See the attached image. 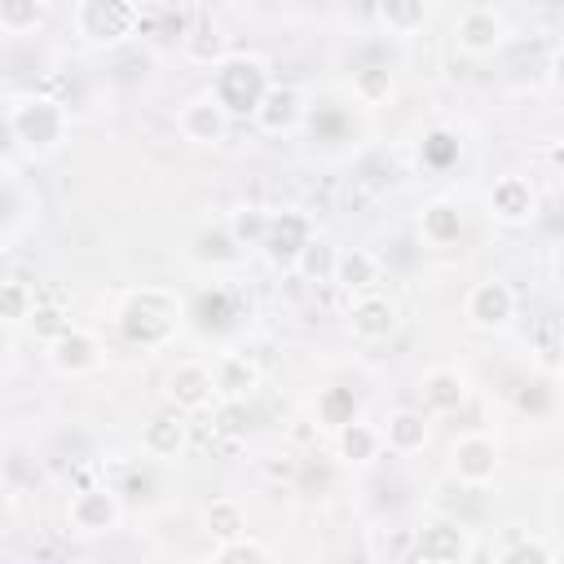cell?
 I'll list each match as a JSON object with an SVG mask.
<instances>
[{
    "label": "cell",
    "mask_w": 564,
    "mask_h": 564,
    "mask_svg": "<svg viewBox=\"0 0 564 564\" xmlns=\"http://www.w3.org/2000/svg\"><path fill=\"white\" fill-rule=\"evenodd\" d=\"M458 229H463V216H458V207L445 203V198L427 203L423 216H419V234H423L427 247H449V242L458 238Z\"/></svg>",
    "instance_id": "obj_16"
},
{
    "label": "cell",
    "mask_w": 564,
    "mask_h": 564,
    "mask_svg": "<svg viewBox=\"0 0 564 564\" xmlns=\"http://www.w3.org/2000/svg\"><path fill=\"white\" fill-rule=\"evenodd\" d=\"M379 441H388V449H397V454L423 449V445H427V414H423V410H397V414L383 423Z\"/></svg>",
    "instance_id": "obj_15"
},
{
    "label": "cell",
    "mask_w": 564,
    "mask_h": 564,
    "mask_svg": "<svg viewBox=\"0 0 564 564\" xmlns=\"http://www.w3.org/2000/svg\"><path fill=\"white\" fill-rule=\"evenodd\" d=\"M194 256H198V260H212V264H229V260L242 256V247H238V238L229 234V225H216V229H203V234L194 238Z\"/></svg>",
    "instance_id": "obj_26"
},
{
    "label": "cell",
    "mask_w": 564,
    "mask_h": 564,
    "mask_svg": "<svg viewBox=\"0 0 564 564\" xmlns=\"http://www.w3.org/2000/svg\"><path fill=\"white\" fill-rule=\"evenodd\" d=\"M335 256H339V251H335L326 238H308L291 269H300L308 282H330V278H335Z\"/></svg>",
    "instance_id": "obj_23"
},
{
    "label": "cell",
    "mask_w": 564,
    "mask_h": 564,
    "mask_svg": "<svg viewBox=\"0 0 564 564\" xmlns=\"http://www.w3.org/2000/svg\"><path fill=\"white\" fill-rule=\"evenodd\" d=\"M189 317H194L198 330H225V326H234V317H238V300H234L229 286L198 291V300L189 304Z\"/></svg>",
    "instance_id": "obj_13"
},
{
    "label": "cell",
    "mask_w": 564,
    "mask_h": 564,
    "mask_svg": "<svg viewBox=\"0 0 564 564\" xmlns=\"http://www.w3.org/2000/svg\"><path fill=\"white\" fill-rule=\"evenodd\" d=\"M256 383H260V370H256V361H247L242 352H229V357H220V361L212 366V388H216V397H225V401L251 397Z\"/></svg>",
    "instance_id": "obj_12"
},
{
    "label": "cell",
    "mask_w": 564,
    "mask_h": 564,
    "mask_svg": "<svg viewBox=\"0 0 564 564\" xmlns=\"http://www.w3.org/2000/svg\"><path fill=\"white\" fill-rule=\"evenodd\" d=\"M463 397H467L463 375H458V370H449V366H441V370H432V375L423 379V401H427V410L449 414V410H458V405H463Z\"/></svg>",
    "instance_id": "obj_19"
},
{
    "label": "cell",
    "mask_w": 564,
    "mask_h": 564,
    "mask_svg": "<svg viewBox=\"0 0 564 564\" xmlns=\"http://www.w3.org/2000/svg\"><path fill=\"white\" fill-rule=\"evenodd\" d=\"M375 278H379V260L370 251H339L335 256V282H344L352 291H366Z\"/></svg>",
    "instance_id": "obj_24"
},
{
    "label": "cell",
    "mask_w": 564,
    "mask_h": 564,
    "mask_svg": "<svg viewBox=\"0 0 564 564\" xmlns=\"http://www.w3.org/2000/svg\"><path fill=\"white\" fill-rule=\"evenodd\" d=\"M44 18V0H0V26L9 35H26L35 31Z\"/></svg>",
    "instance_id": "obj_27"
},
{
    "label": "cell",
    "mask_w": 564,
    "mask_h": 564,
    "mask_svg": "<svg viewBox=\"0 0 564 564\" xmlns=\"http://www.w3.org/2000/svg\"><path fill=\"white\" fill-rule=\"evenodd\" d=\"M185 445V410L167 405L163 414H154L145 423V449L150 454H176Z\"/></svg>",
    "instance_id": "obj_18"
},
{
    "label": "cell",
    "mask_w": 564,
    "mask_h": 564,
    "mask_svg": "<svg viewBox=\"0 0 564 564\" xmlns=\"http://www.w3.org/2000/svg\"><path fill=\"white\" fill-rule=\"evenodd\" d=\"M176 128H181V137L194 141V145H216V141H225V132H229V115H225V106H220L212 93H203V97H194V101L181 106Z\"/></svg>",
    "instance_id": "obj_5"
},
{
    "label": "cell",
    "mask_w": 564,
    "mask_h": 564,
    "mask_svg": "<svg viewBox=\"0 0 564 564\" xmlns=\"http://www.w3.org/2000/svg\"><path fill=\"white\" fill-rule=\"evenodd\" d=\"M357 410H361V401H357L352 388H326V392L317 397V419H322L330 432H339L344 423H352Z\"/></svg>",
    "instance_id": "obj_25"
},
{
    "label": "cell",
    "mask_w": 564,
    "mask_h": 564,
    "mask_svg": "<svg viewBox=\"0 0 564 564\" xmlns=\"http://www.w3.org/2000/svg\"><path fill=\"white\" fill-rule=\"evenodd\" d=\"M31 308H35L31 286H22V282H0V322H26Z\"/></svg>",
    "instance_id": "obj_31"
},
{
    "label": "cell",
    "mask_w": 564,
    "mask_h": 564,
    "mask_svg": "<svg viewBox=\"0 0 564 564\" xmlns=\"http://www.w3.org/2000/svg\"><path fill=\"white\" fill-rule=\"evenodd\" d=\"M489 207H494V216L507 220V225L529 220V216H533V189H529V181L502 176V181L494 185V194H489Z\"/></svg>",
    "instance_id": "obj_14"
},
{
    "label": "cell",
    "mask_w": 564,
    "mask_h": 564,
    "mask_svg": "<svg viewBox=\"0 0 564 564\" xmlns=\"http://www.w3.org/2000/svg\"><path fill=\"white\" fill-rule=\"evenodd\" d=\"M454 159H458V137L445 132V128H432V132L423 137V163H427L432 172H445Z\"/></svg>",
    "instance_id": "obj_29"
},
{
    "label": "cell",
    "mask_w": 564,
    "mask_h": 564,
    "mask_svg": "<svg viewBox=\"0 0 564 564\" xmlns=\"http://www.w3.org/2000/svg\"><path fill=\"white\" fill-rule=\"evenodd\" d=\"M264 225H269V212H260V207H238L229 216V234L238 238V247H260Z\"/></svg>",
    "instance_id": "obj_30"
},
{
    "label": "cell",
    "mask_w": 564,
    "mask_h": 564,
    "mask_svg": "<svg viewBox=\"0 0 564 564\" xmlns=\"http://www.w3.org/2000/svg\"><path fill=\"white\" fill-rule=\"evenodd\" d=\"M48 357L62 375H88V370L101 366V344H97V335H88L79 326H66L62 335H53Z\"/></svg>",
    "instance_id": "obj_8"
},
{
    "label": "cell",
    "mask_w": 564,
    "mask_h": 564,
    "mask_svg": "<svg viewBox=\"0 0 564 564\" xmlns=\"http://www.w3.org/2000/svg\"><path fill=\"white\" fill-rule=\"evenodd\" d=\"M181 326V300L163 286H145V291H132L128 304L119 308V330L123 339L141 344V348H159L172 330Z\"/></svg>",
    "instance_id": "obj_1"
},
{
    "label": "cell",
    "mask_w": 564,
    "mask_h": 564,
    "mask_svg": "<svg viewBox=\"0 0 564 564\" xmlns=\"http://www.w3.org/2000/svg\"><path fill=\"white\" fill-rule=\"evenodd\" d=\"M392 326H397V304L379 291H357V300L348 304V330L366 344H379L392 335Z\"/></svg>",
    "instance_id": "obj_6"
},
{
    "label": "cell",
    "mask_w": 564,
    "mask_h": 564,
    "mask_svg": "<svg viewBox=\"0 0 564 564\" xmlns=\"http://www.w3.org/2000/svg\"><path fill=\"white\" fill-rule=\"evenodd\" d=\"M454 471L463 480H471V485L485 480V476H494V445L485 436H463L454 445Z\"/></svg>",
    "instance_id": "obj_20"
},
{
    "label": "cell",
    "mask_w": 564,
    "mask_h": 564,
    "mask_svg": "<svg viewBox=\"0 0 564 564\" xmlns=\"http://www.w3.org/2000/svg\"><path fill=\"white\" fill-rule=\"evenodd\" d=\"M427 18V0H379V22L392 35H414Z\"/></svg>",
    "instance_id": "obj_22"
},
{
    "label": "cell",
    "mask_w": 564,
    "mask_h": 564,
    "mask_svg": "<svg viewBox=\"0 0 564 564\" xmlns=\"http://www.w3.org/2000/svg\"><path fill=\"white\" fill-rule=\"evenodd\" d=\"M269 66L260 62V57H247V53H238V57H225L220 66H216V79H212V97L225 106V115L229 119H247L256 106H260V97L269 93Z\"/></svg>",
    "instance_id": "obj_2"
},
{
    "label": "cell",
    "mask_w": 564,
    "mask_h": 564,
    "mask_svg": "<svg viewBox=\"0 0 564 564\" xmlns=\"http://www.w3.org/2000/svg\"><path fill=\"white\" fill-rule=\"evenodd\" d=\"M115 516H119V507H115V494H110V489H88V494H79V498L70 502V520H75V529H88V533L110 529Z\"/></svg>",
    "instance_id": "obj_17"
},
{
    "label": "cell",
    "mask_w": 564,
    "mask_h": 564,
    "mask_svg": "<svg viewBox=\"0 0 564 564\" xmlns=\"http://www.w3.org/2000/svg\"><path fill=\"white\" fill-rule=\"evenodd\" d=\"M375 449H379V432H375V427H366V423H357V419L339 427V454H344L348 463H366Z\"/></svg>",
    "instance_id": "obj_28"
},
{
    "label": "cell",
    "mask_w": 564,
    "mask_h": 564,
    "mask_svg": "<svg viewBox=\"0 0 564 564\" xmlns=\"http://www.w3.org/2000/svg\"><path fill=\"white\" fill-rule=\"evenodd\" d=\"M75 31L88 44H119L137 35V0H79Z\"/></svg>",
    "instance_id": "obj_4"
},
{
    "label": "cell",
    "mask_w": 564,
    "mask_h": 564,
    "mask_svg": "<svg viewBox=\"0 0 564 564\" xmlns=\"http://www.w3.org/2000/svg\"><path fill=\"white\" fill-rule=\"evenodd\" d=\"M516 317V295L507 282H480L467 295V322L480 330H502Z\"/></svg>",
    "instance_id": "obj_9"
},
{
    "label": "cell",
    "mask_w": 564,
    "mask_h": 564,
    "mask_svg": "<svg viewBox=\"0 0 564 564\" xmlns=\"http://www.w3.org/2000/svg\"><path fill=\"white\" fill-rule=\"evenodd\" d=\"M308 238H313L308 220H304L300 212H282V216H269L264 238H260V251H264L273 264H286V269H291Z\"/></svg>",
    "instance_id": "obj_7"
},
{
    "label": "cell",
    "mask_w": 564,
    "mask_h": 564,
    "mask_svg": "<svg viewBox=\"0 0 564 564\" xmlns=\"http://www.w3.org/2000/svg\"><path fill=\"white\" fill-rule=\"evenodd\" d=\"M295 106H300V97H295L291 88H273V84H269V93L260 97V106L251 110V119H256L264 132H278V128H286V123L295 119Z\"/></svg>",
    "instance_id": "obj_21"
},
{
    "label": "cell",
    "mask_w": 564,
    "mask_h": 564,
    "mask_svg": "<svg viewBox=\"0 0 564 564\" xmlns=\"http://www.w3.org/2000/svg\"><path fill=\"white\" fill-rule=\"evenodd\" d=\"M454 35H458V48H463V53L485 57V53H494V48L502 44L507 26H502V18H498V13H489V9H471V13H463V18H458Z\"/></svg>",
    "instance_id": "obj_11"
},
{
    "label": "cell",
    "mask_w": 564,
    "mask_h": 564,
    "mask_svg": "<svg viewBox=\"0 0 564 564\" xmlns=\"http://www.w3.org/2000/svg\"><path fill=\"white\" fill-rule=\"evenodd\" d=\"M9 132H13V145H22L31 154H48L66 137V110L53 97H35V93L18 97L9 110Z\"/></svg>",
    "instance_id": "obj_3"
},
{
    "label": "cell",
    "mask_w": 564,
    "mask_h": 564,
    "mask_svg": "<svg viewBox=\"0 0 564 564\" xmlns=\"http://www.w3.org/2000/svg\"><path fill=\"white\" fill-rule=\"evenodd\" d=\"M207 524H220V533H238V529H242V516H238V507L216 502V507L207 511Z\"/></svg>",
    "instance_id": "obj_33"
},
{
    "label": "cell",
    "mask_w": 564,
    "mask_h": 564,
    "mask_svg": "<svg viewBox=\"0 0 564 564\" xmlns=\"http://www.w3.org/2000/svg\"><path fill=\"white\" fill-rule=\"evenodd\" d=\"M352 88H357V97H361V101H379V97L392 88V79H388V66H366V70H357Z\"/></svg>",
    "instance_id": "obj_32"
},
{
    "label": "cell",
    "mask_w": 564,
    "mask_h": 564,
    "mask_svg": "<svg viewBox=\"0 0 564 564\" xmlns=\"http://www.w3.org/2000/svg\"><path fill=\"white\" fill-rule=\"evenodd\" d=\"M212 397H216V388H212V366H203V361H181V366L167 375V405H176V410H203Z\"/></svg>",
    "instance_id": "obj_10"
}]
</instances>
